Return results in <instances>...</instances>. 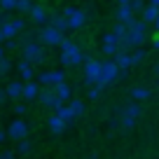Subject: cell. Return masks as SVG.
<instances>
[{
	"mask_svg": "<svg viewBox=\"0 0 159 159\" xmlns=\"http://www.w3.org/2000/svg\"><path fill=\"white\" fill-rule=\"evenodd\" d=\"M59 47H61V63H63V66H80V63H84V61H89L84 52L80 49L73 40H68V38H66Z\"/></svg>",
	"mask_w": 159,
	"mask_h": 159,
	"instance_id": "cell-1",
	"label": "cell"
},
{
	"mask_svg": "<svg viewBox=\"0 0 159 159\" xmlns=\"http://www.w3.org/2000/svg\"><path fill=\"white\" fill-rule=\"evenodd\" d=\"M61 16L66 19L68 28H82V26L89 21V14H87L84 10H80V7H66V10L61 12Z\"/></svg>",
	"mask_w": 159,
	"mask_h": 159,
	"instance_id": "cell-2",
	"label": "cell"
},
{
	"mask_svg": "<svg viewBox=\"0 0 159 159\" xmlns=\"http://www.w3.org/2000/svg\"><path fill=\"white\" fill-rule=\"evenodd\" d=\"M21 54H24V61L26 63H30V66H35V63H42L45 61V52H42V45L40 42H26V45H21Z\"/></svg>",
	"mask_w": 159,
	"mask_h": 159,
	"instance_id": "cell-3",
	"label": "cell"
},
{
	"mask_svg": "<svg viewBox=\"0 0 159 159\" xmlns=\"http://www.w3.org/2000/svg\"><path fill=\"white\" fill-rule=\"evenodd\" d=\"M119 70H117V66L112 63V61H101V75H98V82H96V87L98 89H103V87H108V84H112L115 80L119 77Z\"/></svg>",
	"mask_w": 159,
	"mask_h": 159,
	"instance_id": "cell-4",
	"label": "cell"
},
{
	"mask_svg": "<svg viewBox=\"0 0 159 159\" xmlns=\"http://www.w3.org/2000/svg\"><path fill=\"white\" fill-rule=\"evenodd\" d=\"M66 82V70H47V73H40L38 84H45L49 89H54L56 84H63Z\"/></svg>",
	"mask_w": 159,
	"mask_h": 159,
	"instance_id": "cell-5",
	"label": "cell"
},
{
	"mask_svg": "<svg viewBox=\"0 0 159 159\" xmlns=\"http://www.w3.org/2000/svg\"><path fill=\"white\" fill-rule=\"evenodd\" d=\"M21 30H24V19H7L5 24H0V33L5 38V42L14 40V35H19Z\"/></svg>",
	"mask_w": 159,
	"mask_h": 159,
	"instance_id": "cell-6",
	"label": "cell"
},
{
	"mask_svg": "<svg viewBox=\"0 0 159 159\" xmlns=\"http://www.w3.org/2000/svg\"><path fill=\"white\" fill-rule=\"evenodd\" d=\"M98 75H101V61H96V59L84 61V84L96 87V82H98Z\"/></svg>",
	"mask_w": 159,
	"mask_h": 159,
	"instance_id": "cell-7",
	"label": "cell"
},
{
	"mask_svg": "<svg viewBox=\"0 0 159 159\" xmlns=\"http://www.w3.org/2000/svg\"><path fill=\"white\" fill-rule=\"evenodd\" d=\"M28 129L30 126L26 124L24 119H14L10 126H7V138H12V140H26V136H28Z\"/></svg>",
	"mask_w": 159,
	"mask_h": 159,
	"instance_id": "cell-8",
	"label": "cell"
},
{
	"mask_svg": "<svg viewBox=\"0 0 159 159\" xmlns=\"http://www.w3.org/2000/svg\"><path fill=\"white\" fill-rule=\"evenodd\" d=\"M134 19H136V14L131 12L129 0H122V2H117V24H122V26H129Z\"/></svg>",
	"mask_w": 159,
	"mask_h": 159,
	"instance_id": "cell-9",
	"label": "cell"
},
{
	"mask_svg": "<svg viewBox=\"0 0 159 159\" xmlns=\"http://www.w3.org/2000/svg\"><path fill=\"white\" fill-rule=\"evenodd\" d=\"M40 40L45 42V45H61L66 40V35L63 33H59V30H54V28H49V26H45V28L40 30Z\"/></svg>",
	"mask_w": 159,
	"mask_h": 159,
	"instance_id": "cell-10",
	"label": "cell"
},
{
	"mask_svg": "<svg viewBox=\"0 0 159 159\" xmlns=\"http://www.w3.org/2000/svg\"><path fill=\"white\" fill-rule=\"evenodd\" d=\"M38 98H40V103L45 105V108H49V110H59L61 105H63V103L54 96V91H52V89H45V91L40 89V96H38Z\"/></svg>",
	"mask_w": 159,
	"mask_h": 159,
	"instance_id": "cell-11",
	"label": "cell"
},
{
	"mask_svg": "<svg viewBox=\"0 0 159 159\" xmlns=\"http://www.w3.org/2000/svg\"><path fill=\"white\" fill-rule=\"evenodd\" d=\"M28 14H30V19H33L35 24H40V26H47V24H49V12H47L45 5H33Z\"/></svg>",
	"mask_w": 159,
	"mask_h": 159,
	"instance_id": "cell-12",
	"label": "cell"
},
{
	"mask_svg": "<svg viewBox=\"0 0 159 159\" xmlns=\"http://www.w3.org/2000/svg\"><path fill=\"white\" fill-rule=\"evenodd\" d=\"M52 91H54V96L61 101V103H68V101H73V87H70L68 82H63V84H56Z\"/></svg>",
	"mask_w": 159,
	"mask_h": 159,
	"instance_id": "cell-13",
	"label": "cell"
},
{
	"mask_svg": "<svg viewBox=\"0 0 159 159\" xmlns=\"http://www.w3.org/2000/svg\"><path fill=\"white\" fill-rule=\"evenodd\" d=\"M112 63L117 66V70H119V73H122V70H124V73H126V68H131V56H129V52H124V49H119L117 54H115Z\"/></svg>",
	"mask_w": 159,
	"mask_h": 159,
	"instance_id": "cell-14",
	"label": "cell"
},
{
	"mask_svg": "<svg viewBox=\"0 0 159 159\" xmlns=\"http://www.w3.org/2000/svg\"><path fill=\"white\" fill-rule=\"evenodd\" d=\"M40 96V84L38 82H24V89H21V98L24 101H33Z\"/></svg>",
	"mask_w": 159,
	"mask_h": 159,
	"instance_id": "cell-15",
	"label": "cell"
},
{
	"mask_svg": "<svg viewBox=\"0 0 159 159\" xmlns=\"http://www.w3.org/2000/svg\"><path fill=\"white\" fill-rule=\"evenodd\" d=\"M21 89H24V82L12 80L10 84L5 87V96H7V98H12V101H16V98H21Z\"/></svg>",
	"mask_w": 159,
	"mask_h": 159,
	"instance_id": "cell-16",
	"label": "cell"
},
{
	"mask_svg": "<svg viewBox=\"0 0 159 159\" xmlns=\"http://www.w3.org/2000/svg\"><path fill=\"white\" fill-rule=\"evenodd\" d=\"M140 14H143V19H140V21H143V24L148 26V24H154V21H157V16H159V10L152 5V2H148V5L143 7V12H140Z\"/></svg>",
	"mask_w": 159,
	"mask_h": 159,
	"instance_id": "cell-17",
	"label": "cell"
},
{
	"mask_svg": "<svg viewBox=\"0 0 159 159\" xmlns=\"http://www.w3.org/2000/svg\"><path fill=\"white\" fill-rule=\"evenodd\" d=\"M49 28H54V30H59V33H66L68 30V24H66V19L61 14H49Z\"/></svg>",
	"mask_w": 159,
	"mask_h": 159,
	"instance_id": "cell-18",
	"label": "cell"
},
{
	"mask_svg": "<svg viewBox=\"0 0 159 159\" xmlns=\"http://www.w3.org/2000/svg\"><path fill=\"white\" fill-rule=\"evenodd\" d=\"M47 126H49V131H52V134H56V136H59V134H63V131L68 129V126H66L63 122H61V119L56 117V115H49V119H47Z\"/></svg>",
	"mask_w": 159,
	"mask_h": 159,
	"instance_id": "cell-19",
	"label": "cell"
},
{
	"mask_svg": "<svg viewBox=\"0 0 159 159\" xmlns=\"http://www.w3.org/2000/svg\"><path fill=\"white\" fill-rule=\"evenodd\" d=\"M54 115H56V117H59V119H61V122H63V124H66V126H68V124H70V122H73V119H75V115H73V112H70V108H68V103H63V105H61V108H59V110H54Z\"/></svg>",
	"mask_w": 159,
	"mask_h": 159,
	"instance_id": "cell-20",
	"label": "cell"
},
{
	"mask_svg": "<svg viewBox=\"0 0 159 159\" xmlns=\"http://www.w3.org/2000/svg\"><path fill=\"white\" fill-rule=\"evenodd\" d=\"M16 68H19V75L26 80V82H33V75H35V70H33V66H30V63L21 61V63L16 66Z\"/></svg>",
	"mask_w": 159,
	"mask_h": 159,
	"instance_id": "cell-21",
	"label": "cell"
},
{
	"mask_svg": "<svg viewBox=\"0 0 159 159\" xmlns=\"http://www.w3.org/2000/svg\"><path fill=\"white\" fill-rule=\"evenodd\" d=\"M131 98H134V103H140V101L150 98V89L148 87H134L131 89Z\"/></svg>",
	"mask_w": 159,
	"mask_h": 159,
	"instance_id": "cell-22",
	"label": "cell"
},
{
	"mask_svg": "<svg viewBox=\"0 0 159 159\" xmlns=\"http://www.w3.org/2000/svg\"><path fill=\"white\" fill-rule=\"evenodd\" d=\"M122 112L129 115L131 119H138L140 112H143V108H140V103H129V105H124V108H122Z\"/></svg>",
	"mask_w": 159,
	"mask_h": 159,
	"instance_id": "cell-23",
	"label": "cell"
},
{
	"mask_svg": "<svg viewBox=\"0 0 159 159\" xmlns=\"http://www.w3.org/2000/svg\"><path fill=\"white\" fill-rule=\"evenodd\" d=\"M68 108H70V112L75 115V117H80V115H84V101H80V98H73V101H68Z\"/></svg>",
	"mask_w": 159,
	"mask_h": 159,
	"instance_id": "cell-24",
	"label": "cell"
},
{
	"mask_svg": "<svg viewBox=\"0 0 159 159\" xmlns=\"http://www.w3.org/2000/svg\"><path fill=\"white\" fill-rule=\"evenodd\" d=\"M129 56H131V66H136V63H140V61L145 59V49H143V47H138V49H131Z\"/></svg>",
	"mask_w": 159,
	"mask_h": 159,
	"instance_id": "cell-25",
	"label": "cell"
},
{
	"mask_svg": "<svg viewBox=\"0 0 159 159\" xmlns=\"http://www.w3.org/2000/svg\"><path fill=\"white\" fill-rule=\"evenodd\" d=\"M134 124H136V119H131L129 115H124V112H119V126H122V129H134Z\"/></svg>",
	"mask_w": 159,
	"mask_h": 159,
	"instance_id": "cell-26",
	"label": "cell"
},
{
	"mask_svg": "<svg viewBox=\"0 0 159 159\" xmlns=\"http://www.w3.org/2000/svg\"><path fill=\"white\" fill-rule=\"evenodd\" d=\"M30 150H33L30 140H19V145H16V152L19 154H30Z\"/></svg>",
	"mask_w": 159,
	"mask_h": 159,
	"instance_id": "cell-27",
	"label": "cell"
},
{
	"mask_svg": "<svg viewBox=\"0 0 159 159\" xmlns=\"http://www.w3.org/2000/svg\"><path fill=\"white\" fill-rule=\"evenodd\" d=\"M103 47H119V40L112 33H105L103 35Z\"/></svg>",
	"mask_w": 159,
	"mask_h": 159,
	"instance_id": "cell-28",
	"label": "cell"
},
{
	"mask_svg": "<svg viewBox=\"0 0 159 159\" xmlns=\"http://www.w3.org/2000/svg\"><path fill=\"white\" fill-rule=\"evenodd\" d=\"M30 7H33V2H28V0H16V7H14V10H19V12H30Z\"/></svg>",
	"mask_w": 159,
	"mask_h": 159,
	"instance_id": "cell-29",
	"label": "cell"
},
{
	"mask_svg": "<svg viewBox=\"0 0 159 159\" xmlns=\"http://www.w3.org/2000/svg\"><path fill=\"white\" fill-rule=\"evenodd\" d=\"M16 7V0H0V10H5V12H12Z\"/></svg>",
	"mask_w": 159,
	"mask_h": 159,
	"instance_id": "cell-30",
	"label": "cell"
},
{
	"mask_svg": "<svg viewBox=\"0 0 159 159\" xmlns=\"http://www.w3.org/2000/svg\"><path fill=\"white\" fill-rule=\"evenodd\" d=\"M10 68H12V61L7 59V56H2V59H0V75H5Z\"/></svg>",
	"mask_w": 159,
	"mask_h": 159,
	"instance_id": "cell-31",
	"label": "cell"
},
{
	"mask_svg": "<svg viewBox=\"0 0 159 159\" xmlns=\"http://www.w3.org/2000/svg\"><path fill=\"white\" fill-rule=\"evenodd\" d=\"M101 91H103V89H98V87H91V89L87 91V96H89L91 101H96V98H101Z\"/></svg>",
	"mask_w": 159,
	"mask_h": 159,
	"instance_id": "cell-32",
	"label": "cell"
},
{
	"mask_svg": "<svg viewBox=\"0 0 159 159\" xmlns=\"http://www.w3.org/2000/svg\"><path fill=\"white\" fill-rule=\"evenodd\" d=\"M129 5H131V12H134V14H136V12H143V2H140V0H134V2H129Z\"/></svg>",
	"mask_w": 159,
	"mask_h": 159,
	"instance_id": "cell-33",
	"label": "cell"
},
{
	"mask_svg": "<svg viewBox=\"0 0 159 159\" xmlns=\"http://www.w3.org/2000/svg\"><path fill=\"white\" fill-rule=\"evenodd\" d=\"M14 112H16V115H24V112H28L26 103H16V105H14Z\"/></svg>",
	"mask_w": 159,
	"mask_h": 159,
	"instance_id": "cell-34",
	"label": "cell"
},
{
	"mask_svg": "<svg viewBox=\"0 0 159 159\" xmlns=\"http://www.w3.org/2000/svg\"><path fill=\"white\" fill-rule=\"evenodd\" d=\"M0 159H14V152H12V150H2V152H0Z\"/></svg>",
	"mask_w": 159,
	"mask_h": 159,
	"instance_id": "cell-35",
	"label": "cell"
},
{
	"mask_svg": "<svg viewBox=\"0 0 159 159\" xmlns=\"http://www.w3.org/2000/svg\"><path fill=\"white\" fill-rule=\"evenodd\" d=\"M152 47H154V49L159 52V33H157V35H154V38H152Z\"/></svg>",
	"mask_w": 159,
	"mask_h": 159,
	"instance_id": "cell-36",
	"label": "cell"
},
{
	"mask_svg": "<svg viewBox=\"0 0 159 159\" xmlns=\"http://www.w3.org/2000/svg\"><path fill=\"white\" fill-rule=\"evenodd\" d=\"M5 47H7V49H14V47H16V40H7Z\"/></svg>",
	"mask_w": 159,
	"mask_h": 159,
	"instance_id": "cell-37",
	"label": "cell"
},
{
	"mask_svg": "<svg viewBox=\"0 0 159 159\" xmlns=\"http://www.w3.org/2000/svg\"><path fill=\"white\" fill-rule=\"evenodd\" d=\"M7 101V96H5V89H0V103H5Z\"/></svg>",
	"mask_w": 159,
	"mask_h": 159,
	"instance_id": "cell-38",
	"label": "cell"
},
{
	"mask_svg": "<svg viewBox=\"0 0 159 159\" xmlns=\"http://www.w3.org/2000/svg\"><path fill=\"white\" fill-rule=\"evenodd\" d=\"M5 140H7V134H5L2 129H0V143H5Z\"/></svg>",
	"mask_w": 159,
	"mask_h": 159,
	"instance_id": "cell-39",
	"label": "cell"
},
{
	"mask_svg": "<svg viewBox=\"0 0 159 159\" xmlns=\"http://www.w3.org/2000/svg\"><path fill=\"white\" fill-rule=\"evenodd\" d=\"M2 56H5V47L0 45V59H2Z\"/></svg>",
	"mask_w": 159,
	"mask_h": 159,
	"instance_id": "cell-40",
	"label": "cell"
},
{
	"mask_svg": "<svg viewBox=\"0 0 159 159\" xmlns=\"http://www.w3.org/2000/svg\"><path fill=\"white\" fill-rule=\"evenodd\" d=\"M154 28H157V33H159V16H157V21H154Z\"/></svg>",
	"mask_w": 159,
	"mask_h": 159,
	"instance_id": "cell-41",
	"label": "cell"
},
{
	"mask_svg": "<svg viewBox=\"0 0 159 159\" xmlns=\"http://www.w3.org/2000/svg\"><path fill=\"white\" fill-rule=\"evenodd\" d=\"M154 73H157V75H159V63H157V66H154Z\"/></svg>",
	"mask_w": 159,
	"mask_h": 159,
	"instance_id": "cell-42",
	"label": "cell"
},
{
	"mask_svg": "<svg viewBox=\"0 0 159 159\" xmlns=\"http://www.w3.org/2000/svg\"><path fill=\"white\" fill-rule=\"evenodd\" d=\"M2 42H5V38H2V33H0V45H2Z\"/></svg>",
	"mask_w": 159,
	"mask_h": 159,
	"instance_id": "cell-43",
	"label": "cell"
},
{
	"mask_svg": "<svg viewBox=\"0 0 159 159\" xmlns=\"http://www.w3.org/2000/svg\"><path fill=\"white\" fill-rule=\"evenodd\" d=\"M89 159H96V157H94V154H91V157H89Z\"/></svg>",
	"mask_w": 159,
	"mask_h": 159,
	"instance_id": "cell-44",
	"label": "cell"
},
{
	"mask_svg": "<svg viewBox=\"0 0 159 159\" xmlns=\"http://www.w3.org/2000/svg\"><path fill=\"white\" fill-rule=\"evenodd\" d=\"M157 87H159V80H157Z\"/></svg>",
	"mask_w": 159,
	"mask_h": 159,
	"instance_id": "cell-45",
	"label": "cell"
}]
</instances>
